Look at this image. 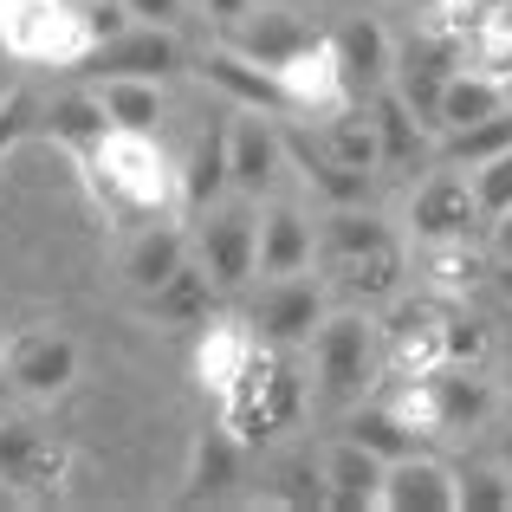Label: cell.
<instances>
[{
    "label": "cell",
    "mask_w": 512,
    "mask_h": 512,
    "mask_svg": "<svg viewBox=\"0 0 512 512\" xmlns=\"http://www.w3.org/2000/svg\"><path fill=\"white\" fill-rule=\"evenodd\" d=\"M325 312H331V299L312 273H279V279H260V292H253V305H247V325H253L260 344L292 350V344H312V331L325 325Z\"/></svg>",
    "instance_id": "obj_6"
},
{
    "label": "cell",
    "mask_w": 512,
    "mask_h": 512,
    "mask_svg": "<svg viewBox=\"0 0 512 512\" xmlns=\"http://www.w3.org/2000/svg\"><path fill=\"white\" fill-rule=\"evenodd\" d=\"M325 39H331V52H338V72H344L350 104H370L376 91L389 85V72H396V39L383 33V20L357 13V20H344L338 33H325Z\"/></svg>",
    "instance_id": "obj_13"
},
{
    "label": "cell",
    "mask_w": 512,
    "mask_h": 512,
    "mask_svg": "<svg viewBox=\"0 0 512 512\" xmlns=\"http://www.w3.org/2000/svg\"><path fill=\"white\" fill-rule=\"evenodd\" d=\"M312 260H318L312 221H305L299 208H266L260 214V247H253V273H260V279L312 273Z\"/></svg>",
    "instance_id": "obj_24"
},
{
    "label": "cell",
    "mask_w": 512,
    "mask_h": 512,
    "mask_svg": "<svg viewBox=\"0 0 512 512\" xmlns=\"http://www.w3.org/2000/svg\"><path fill=\"white\" fill-rule=\"evenodd\" d=\"M389 344V363H396V376H422L441 363V312L435 305H402L389 325H376Z\"/></svg>",
    "instance_id": "obj_31"
},
{
    "label": "cell",
    "mask_w": 512,
    "mask_h": 512,
    "mask_svg": "<svg viewBox=\"0 0 512 512\" xmlns=\"http://www.w3.org/2000/svg\"><path fill=\"white\" fill-rule=\"evenodd\" d=\"M312 39H318V33H312V26H305L292 7H253L247 20L227 26V46L247 52V59H260L266 72H279V65H286L299 46H312Z\"/></svg>",
    "instance_id": "obj_22"
},
{
    "label": "cell",
    "mask_w": 512,
    "mask_h": 512,
    "mask_svg": "<svg viewBox=\"0 0 512 512\" xmlns=\"http://www.w3.org/2000/svg\"><path fill=\"white\" fill-rule=\"evenodd\" d=\"M363 111H370V124H376V150H383V163H415V150H422L428 124L396 98V85H383L370 104H363Z\"/></svg>",
    "instance_id": "obj_33"
},
{
    "label": "cell",
    "mask_w": 512,
    "mask_h": 512,
    "mask_svg": "<svg viewBox=\"0 0 512 512\" xmlns=\"http://www.w3.org/2000/svg\"><path fill=\"white\" fill-rule=\"evenodd\" d=\"M500 150H512V104L493 111V117H480V124H467V130H441V163L448 169H474Z\"/></svg>",
    "instance_id": "obj_36"
},
{
    "label": "cell",
    "mask_w": 512,
    "mask_h": 512,
    "mask_svg": "<svg viewBox=\"0 0 512 512\" xmlns=\"http://www.w3.org/2000/svg\"><path fill=\"white\" fill-rule=\"evenodd\" d=\"M409 221H415V240H467L480 227V208H474V182H467L461 169H448L441 163L435 175H428L422 188H415V201H409Z\"/></svg>",
    "instance_id": "obj_14"
},
{
    "label": "cell",
    "mask_w": 512,
    "mask_h": 512,
    "mask_svg": "<svg viewBox=\"0 0 512 512\" xmlns=\"http://www.w3.org/2000/svg\"><path fill=\"white\" fill-rule=\"evenodd\" d=\"M98 104L111 130H156L163 124V85L156 78H98Z\"/></svg>",
    "instance_id": "obj_34"
},
{
    "label": "cell",
    "mask_w": 512,
    "mask_h": 512,
    "mask_svg": "<svg viewBox=\"0 0 512 512\" xmlns=\"http://www.w3.org/2000/svg\"><path fill=\"white\" fill-rule=\"evenodd\" d=\"M376 512H461V487H454V467L435 454H402L383 467V487H376Z\"/></svg>",
    "instance_id": "obj_12"
},
{
    "label": "cell",
    "mask_w": 512,
    "mask_h": 512,
    "mask_svg": "<svg viewBox=\"0 0 512 512\" xmlns=\"http://www.w3.org/2000/svg\"><path fill=\"white\" fill-rule=\"evenodd\" d=\"M487 357V325L467 312H441V363H480Z\"/></svg>",
    "instance_id": "obj_40"
},
{
    "label": "cell",
    "mask_w": 512,
    "mask_h": 512,
    "mask_svg": "<svg viewBox=\"0 0 512 512\" xmlns=\"http://www.w3.org/2000/svg\"><path fill=\"white\" fill-rule=\"evenodd\" d=\"M493 260L512 266V208L500 214V221H493Z\"/></svg>",
    "instance_id": "obj_45"
},
{
    "label": "cell",
    "mask_w": 512,
    "mask_h": 512,
    "mask_svg": "<svg viewBox=\"0 0 512 512\" xmlns=\"http://www.w3.org/2000/svg\"><path fill=\"white\" fill-rule=\"evenodd\" d=\"M279 143H286V163L305 175V188H312V195H325L331 208H350V201H370V182H376V169H350V163H338V156H331L318 137H305V130H279Z\"/></svg>",
    "instance_id": "obj_18"
},
{
    "label": "cell",
    "mask_w": 512,
    "mask_h": 512,
    "mask_svg": "<svg viewBox=\"0 0 512 512\" xmlns=\"http://www.w3.org/2000/svg\"><path fill=\"white\" fill-rule=\"evenodd\" d=\"M454 65H461V39H448L441 26H422V33H409L396 46V72H389V85H396V98L409 104L422 124H435V98H441V85H448Z\"/></svg>",
    "instance_id": "obj_10"
},
{
    "label": "cell",
    "mask_w": 512,
    "mask_h": 512,
    "mask_svg": "<svg viewBox=\"0 0 512 512\" xmlns=\"http://www.w3.org/2000/svg\"><path fill=\"white\" fill-rule=\"evenodd\" d=\"M331 286L344 292V299H363V305H383L402 292V240L396 247H376L363 253V260H344V266H325Z\"/></svg>",
    "instance_id": "obj_32"
},
{
    "label": "cell",
    "mask_w": 512,
    "mask_h": 512,
    "mask_svg": "<svg viewBox=\"0 0 512 512\" xmlns=\"http://www.w3.org/2000/svg\"><path fill=\"white\" fill-rule=\"evenodd\" d=\"M279 169H286V143H279L273 117L266 111H234L227 117V182H234V195L266 201L279 188Z\"/></svg>",
    "instance_id": "obj_11"
},
{
    "label": "cell",
    "mask_w": 512,
    "mask_h": 512,
    "mask_svg": "<svg viewBox=\"0 0 512 512\" xmlns=\"http://www.w3.org/2000/svg\"><path fill=\"white\" fill-rule=\"evenodd\" d=\"M201 7H208V20L227 33V26H234V20H247V13L260 7V0H201Z\"/></svg>",
    "instance_id": "obj_44"
},
{
    "label": "cell",
    "mask_w": 512,
    "mask_h": 512,
    "mask_svg": "<svg viewBox=\"0 0 512 512\" xmlns=\"http://www.w3.org/2000/svg\"><path fill=\"white\" fill-rule=\"evenodd\" d=\"M454 487H461V512H512V474L500 461L493 467H454Z\"/></svg>",
    "instance_id": "obj_37"
},
{
    "label": "cell",
    "mask_w": 512,
    "mask_h": 512,
    "mask_svg": "<svg viewBox=\"0 0 512 512\" xmlns=\"http://www.w3.org/2000/svg\"><path fill=\"white\" fill-rule=\"evenodd\" d=\"M506 98H512V78H506Z\"/></svg>",
    "instance_id": "obj_48"
},
{
    "label": "cell",
    "mask_w": 512,
    "mask_h": 512,
    "mask_svg": "<svg viewBox=\"0 0 512 512\" xmlns=\"http://www.w3.org/2000/svg\"><path fill=\"white\" fill-rule=\"evenodd\" d=\"M0 480L13 487V500H59L72 480V448L33 422L0 415Z\"/></svg>",
    "instance_id": "obj_8"
},
{
    "label": "cell",
    "mask_w": 512,
    "mask_h": 512,
    "mask_svg": "<svg viewBox=\"0 0 512 512\" xmlns=\"http://www.w3.org/2000/svg\"><path fill=\"white\" fill-rule=\"evenodd\" d=\"M500 467H506V474H512V428H506V435H500Z\"/></svg>",
    "instance_id": "obj_46"
},
{
    "label": "cell",
    "mask_w": 512,
    "mask_h": 512,
    "mask_svg": "<svg viewBox=\"0 0 512 512\" xmlns=\"http://www.w3.org/2000/svg\"><path fill=\"white\" fill-rule=\"evenodd\" d=\"M175 188H182V214H201L214 201H227V124H201L188 156L175 163Z\"/></svg>",
    "instance_id": "obj_23"
},
{
    "label": "cell",
    "mask_w": 512,
    "mask_h": 512,
    "mask_svg": "<svg viewBox=\"0 0 512 512\" xmlns=\"http://www.w3.org/2000/svg\"><path fill=\"white\" fill-rule=\"evenodd\" d=\"M467 182H474V208H480V221H500V214L512 208V150L500 156H487V163H474L467 169Z\"/></svg>",
    "instance_id": "obj_39"
},
{
    "label": "cell",
    "mask_w": 512,
    "mask_h": 512,
    "mask_svg": "<svg viewBox=\"0 0 512 512\" xmlns=\"http://www.w3.org/2000/svg\"><path fill=\"white\" fill-rule=\"evenodd\" d=\"M33 130H39V98L33 91H7V98H0V163H7Z\"/></svg>",
    "instance_id": "obj_41"
},
{
    "label": "cell",
    "mask_w": 512,
    "mask_h": 512,
    "mask_svg": "<svg viewBox=\"0 0 512 512\" xmlns=\"http://www.w3.org/2000/svg\"><path fill=\"white\" fill-rule=\"evenodd\" d=\"M124 7L137 13V20H150V26H175V20H182V7H188V0H124Z\"/></svg>",
    "instance_id": "obj_43"
},
{
    "label": "cell",
    "mask_w": 512,
    "mask_h": 512,
    "mask_svg": "<svg viewBox=\"0 0 512 512\" xmlns=\"http://www.w3.org/2000/svg\"><path fill=\"white\" fill-rule=\"evenodd\" d=\"M396 402L428 435H467V428H487V415L500 409V389L480 376V363H435V370H422L415 389H402Z\"/></svg>",
    "instance_id": "obj_4"
},
{
    "label": "cell",
    "mask_w": 512,
    "mask_h": 512,
    "mask_svg": "<svg viewBox=\"0 0 512 512\" xmlns=\"http://www.w3.org/2000/svg\"><path fill=\"white\" fill-rule=\"evenodd\" d=\"M312 363H318V396L357 402L376 383V325L363 312H325V325L312 331Z\"/></svg>",
    "instance_id": "obj_5"
},
{
    "label": "cell",
    "mask_w": 512,
    "mask_h": 512,
    "mask_svg": "<svg viewBox=\"0 0 512 512\" xmlns=\"http://www.w3.org/2000/svg\"><path fill=\"white\" fill-rule=\"evenodd\" d=\"M318 467H325V506L331 512H370L389 461L344 435V441H331V448H325V461H318Z\"/></svg>",
    "instance_id": "obj_21"
},
{
    "label": "cell",
    "mask_w": 512,
    "mask_h": 512,
    "mask_svg": "<svg viewBox=\"0 0 512 512\" xmlns=\"http://www.w3.org/2000/svg\"><path fill=\"white\" fill-rule=\"evenodd\" d=\"M318 143H325L338 163L350 169H383V150H376V124L363 104H344V111H331L325 124H318Z\"/></svg>",
    "instance_id": "obj_35"
},
{
    "label": "cell",
    "mask_w": 512,
    "mask_h": 512,
    "mask_svg": "<svg viewBox=\"0 0 512 512\" xmlns=\"http://www.w3.org/2000/svg\"><path fill=\"white\" fill-rule=\"evenodd\" d=\"M318 266H344V260H363L376 247H396V227L370 208V201H350V208H331L325 227H318Z\"/></svg>",
    "instance_id": "obj_26"
},
{
    "label": "cell",
    "mask_w": 512,
    "mask_h": 512,
    "mask_svg": "<svg viewBox=\"0 0 512 512\" xmlns=\"http://www.w3.org/2000/svg\"><path fill=\"white\" fill-rule=\"evenodd\" d=\"M188 7H201V0H188Z\"/></svg>",
    "instance_id": "obj_49"
},
{
    "label": "cell",
    "mask_w": 512,
    "mask_h": 512,
    "mask_svg": "<svg viewBox=\"0 0 512 512\" xmlns=\"http://www.w3.org/2000/svg\"><path fill=\"white\" fill-rule=\"evenodd\" d=\"M240 461H247V441L234 435L227 422H208L195 435V448H188V487H182V506H201V500H221V493H234L240 480Z\"/></svg>",
    "instance_id": "obj_19"
},
{
    "label": "cell",
    "mask_w": 512,
    "mask_h": 512,
    "mask_svg": "<svg viewBox=\"0 0 512 512\" xmlns=\"http://www.w3.org/2000/svg\"><path fill=\"white\" fill-rule=\"evenodd\" d=\"M201 78H208L214 91H227V98L240 104V111H266V117H286V91H279V72H266L260 59H247V52H234L221 39V46L201 52Z\"/></svg>",
    "instance_id": "obj_17"
},
{
    "label": "cell",
    "mask_w": 512,
    "mask_h": 512,
    "mask_svg": "<svg viewBox=\"0 0 512 512\" xmlns=\"http://www.w3.org/2000/svg\"><path fill=\"white\" fill-rule=\"evenodd\" d=\"M506 396H512V376H506Z\"/></svg>",
    "instance_id": "obj_47"
},
{
    "label": "cell",
    "mask_w": 512,
    "mask_h": 512,
    "mask_svg": "<svg viewBox=\"0 0 512 512\" xmlns=\"http://www.w3.org/2000/svg\"><path fill=\"white\" fill-rule=\"evenodd\" d=\"M72 72H91V78H156V85H163V78L182 72V46H175L169 26L137 20V26H124L117 39L91 46Z\"/></svg>",
    "instance_id": "obj_9"
},
{
    "label": "cell",
    "mask_w": 512,
    "mask_h": 512,
    "mask_svg": "<svg viewBox=\"0 0 512 512\" xmlns=\"http://www.w3.org/2000/svg\"><path fill=\"white\" fill-rule=\"evenodd\" d=\"M344 428H350V441H363V448H370V454H383V461L422 454L428 441H435V435H428V428L415 422L409 409H402L396 396H370V402L357 396V409H350V422H344Z\"/></svg>",
    "instance_id": "obj_20"
},
{
    "label": "cell",
    "mask_w": 512,
    "mask_h": 512,
    "mask_svg": "<svg viewBox=\"0 0 512 512\" xmlns=\"http://www.w3.org/2000/svg\"><path fill=\"white\" fill-rule=\"evenodd\" d=\"M39 137H52L65 156H72V163L85 150H98V143L111 137V117H104L98 91H65V98L39 104Z\"/></svg>",
    "instance_id": "obj_28"
},
{
    "label": "cell",
    "mask_w": 512,
    "mask_h": 512,
    "mask_svg": "<svg viewBox=\"0 0 512 512\" xmlns=\"http://www.w3.org/2000/svg\"><path fill=\"white\" fill-rule=\"evenodd\" d=\"M214 292H221V286L208 279V266H201V260H182L143 305H150L156 325H195L201 331L214 318Z\"/></svg>",
    "instance_id": "obj_30"
},
{
    "label": "cell",
    "mask_w": 512,
    "mask_h": 512,
    "mask_svg": "<svg viewBox=\"0 0 512 512\" xmlns=\"http://www.w3.org/2000/svg\"><path fill=\"white\" fill-rule=\"evenodd\" d=\"M253 247H260V214L247 208V195L201 208V227L188 234V253L208 266V279L221 292H240L253 279Z\"/></svg>",
    "instance_id": "obj_7"
},
{
    "label": "cell",
    "mask_w": 512,
    "mask_h": 512,
    "mask_svg": "<svg viewBox=\"0 0 512 512\" xmlns=\"http://www.w3.org/2000/svg\"><path fill=\"white\" fill-rule=\"evenodd\" d=\"M7 376L26 396H65L78 376V344L65 331H20L7 344Z\"/></svg>",
    "instance_id": "obj_16"
},
{
    "label": "cell",
    "mask_w": 512,
    "mask_h": 512,
    "mask_svg": "<svg viewBox=\"0 0 512 512\" xmlns=\"http://www.w3.org/2000/svg\"><path fill=\"white\" fill-rule=\"evenodd\" d=\"M266 500H273V506H292V512H318V506H325V467H312V461H279Z\"/></svg>",
    "instance_id": "obj_38"
},
{
    "label": "cell",
    "mask_w": 512,
    "mask_h": 512,
    "mask_svg": "<svg viewBox=\"0 0 512 512\" xmlns=\"http://www.w3.org/2000/svg\"><path fill=\"white\" fill-rule=\"evenodd\" d=\"M78 13H85V33H91V46H104V39H117L124 26H137V13H130L124 0H78Z\"/></svg>",
    "instance_id": "obj_42"
},
{
    "label": "cell",
    "mask_w": 512,
    "mask_h": 512,
    "mask_svg": "<svg viewBox=\"0 0 512 512\" xmlns=\"http://www.w3.org/2000/svg\"><path fill=\"white\" fill-rule=\"evenodd\" d=\"M279 91H286L292 111H312V117H331L350 104L344 91V72H338V52H331V39L318 33L312 46H299L286 65H279Z\"/></svg>",
    "instance_id": "obj_15"
},
{
    "label": "cell",
    "mask_w": 512,
    "mask_h": 512,
    "mask_svg": "<svg viewBox=\"0 0 512 512\" xmlns=\"http://www.w3.org/2000/svg\"><path fill=\"white\" fill-rule=\"evenodd\" d=\"M253 350H260V338H253L247 318H208V325H201V344H195V376H201V389H214V396H221V389L234 383L240 370H247Z\"/></svg>",
    "instance_id": "obj_29"
},
{
    "label": "cell",
    "mask_w": 512,
    "mask_h": 512,
    "mask_svg": "<svg viewBox=\"0 0 512 512\" xmlns=\"http://www.w3.org/2000/svg\"><path fill=\"white\" fill-rule=\"evenodd\" d=\"M182 260H188V227H175V214H169V221H143L137 234H130V247H124L130 292H137V299H150V292L163 286Z\"/></svg>",
    "instance_id": "obj_25"
},
{
    "label": "cell",
    "mask_w": 512,
    "mask_h": 512,
    "mask_svg": "<svg viewBox=\"0 0 512 512\" xmlns=\"http://www.w3.org/2000/svg\"><path fill=\"white\" fill-rule=\"evenodd\" d=\"M0 52L20 59V65L72 72V65L91 52L78 0H0Z\"/></svg>",
    "instance_id": "obj_3"
},
{
    "label": "cell",
    "mask_w": 512,
    "mask_h": 512,
    "mask_svg": "<svg viewBox=\"0 0 512 512\" xmlns=\"http://www.w3.org/2000/svg\"><path fill=\"white\" fill-rule=\"evenodd\" d=\"M506 78H493V72H480V65H454L448 72V85H441V98H435V137L441 130H467V124H480V117H493V111H506Z\"/></svg>",
    "instance_id": "obj_27"
},
{
    "label": "cell",
    "mask_w": 512,
    "mask_h": 512,
    "mask_svg": "<svg viewBox=\"0 0 512 512\" xmlns=\"http://www.w3.org/2000/svg\"><path fill=\"white\" fill-rule=\"evenodd\" d=\"M91 201L111 227H143L182 214V188H175V156L156 143V130H111L98 150L78 156Z\"/></svg>",
    "instance_id": "obj_1"
},
{
    "label": "cell",
    "mask_w": 512,
    "mask_h": 512,
    "mask_svg": "<svg viewBox=\"0 0 512 512\" xmlns=\"http://www.w3.org/2000/svg\"><path fill=\"white\" fill-rule=\"evenodd\" d=\"M299 409H305V383L286 363V350H273V344L253 350L247 370L221 389V422L234 428L247 448H260V441H273L279 428H292Z\"/></svg>",
    "instance_id": "obj_2"
}]
</instances>
